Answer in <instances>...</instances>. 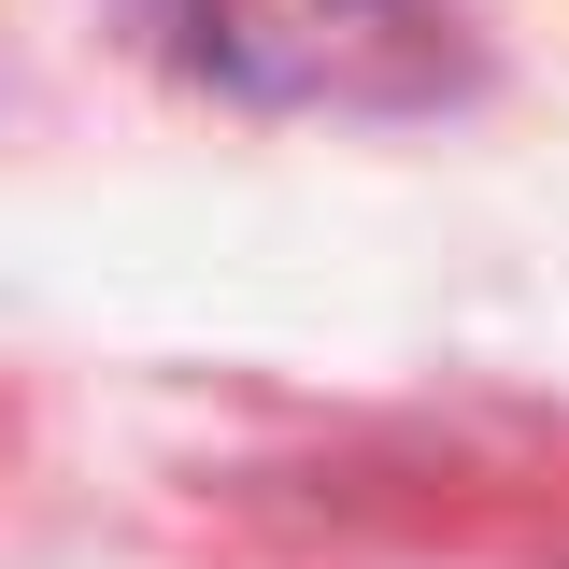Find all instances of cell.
Masks as SVG:
<instances>
[{"instance_id":"cell-1","label":"cell","mask_w":569,"mask_h":569,"mask_svg":"<svg viewBox=\"0 0 569 569\" xmlns=\"http://www.w3.org/2000/svg\"><path fill=\"white\" fill-rule=\"evenodd\" d=\"M142 29L171 71L271 114H399L456 71L441 0H142Z\"/></svg>"}]
</instances>
